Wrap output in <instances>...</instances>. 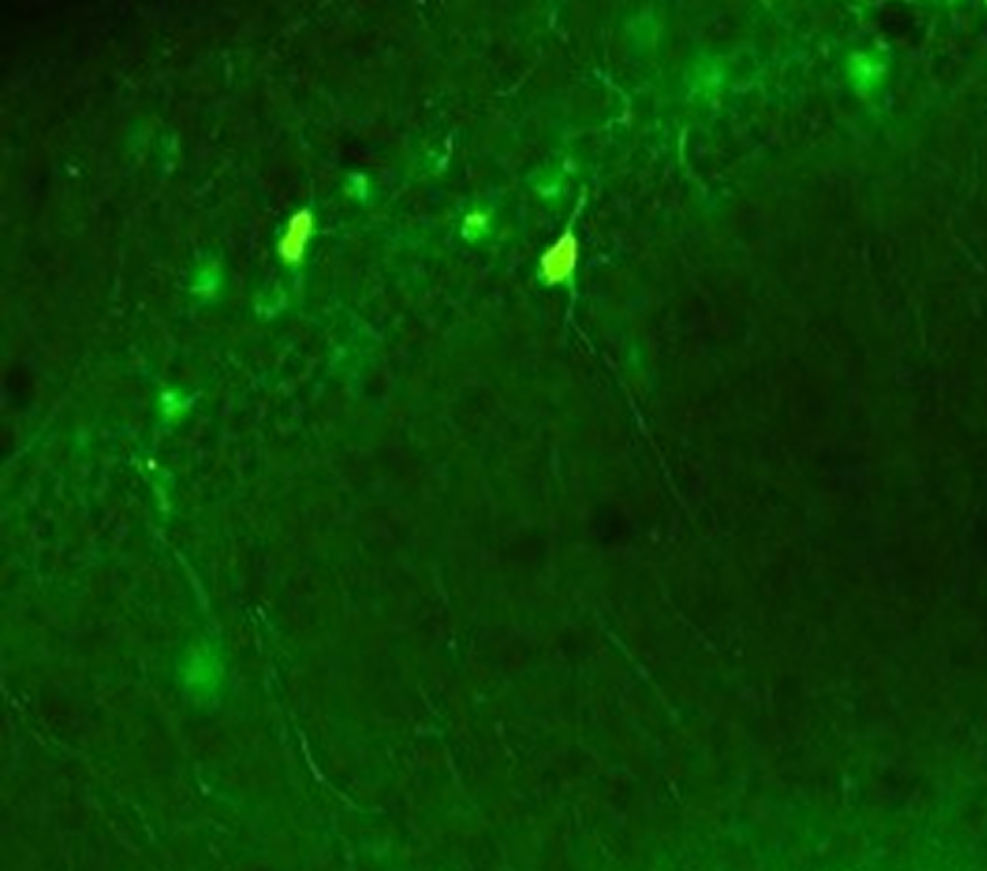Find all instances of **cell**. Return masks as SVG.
I'll return each mask as SVG.
<instances>
[{
	"instance_id": "obj_1",
	"label": "cell",
	"mask_w": 987,
	"mask_h": 871,
	"mask_svg": "<svg viewBox=\"0 0 987 871\" xmlns=\"http://www.w3.org/2000/svg\"><path fill=\"white\" fill-rule=\"evenodd\" d=\"M576 258H578L576 237H572L570 233L568 235H562L545 252V256L541 258L543 279L547 283H562V281H566L572 275L574 267H576Z\"/></svg>"
},
{
	"instance_id": "obj_2",
	"label": "cell",
	"mask_w": 987,
	"mask_h": 871,
	"mask_svg": "<svg viewBox=\"0 0 987 871\" xmlns=\"http://www.w3.org/2000/svg\"><path fill=\"white\" fill-rule=\"evenodd\" d=\"M310 235H312V217L310 213H306V210H302V213L291 217L287 231L279 244V252L287 265H296V262L302 260Z\"/></svg>"
}]
</instances>
